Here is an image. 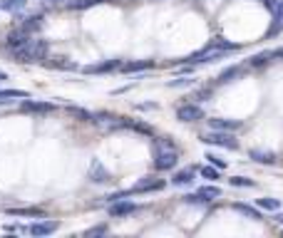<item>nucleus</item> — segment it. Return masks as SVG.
Returning a JSON list of instances; mask_svg holds the SVG:
<instances>
[{
  "label": "nucleus",
  "instance_id": "f257e3e1",
  "mask_svg": "<svg viewBox=\"0 0 283 238\" xmlns=\"http://www.w3.org/2000/svg\"><path fill=\"white\" fill-rule=\"evenodd\" d=\"M179 161V154H177V146L169 137H157L154 139V166L159 171H172Z\"/></svg>",
  "mask_w": 283,
  "mask_h": 238
},
{
  "label": "nucleus",
  "instance_id": "f03ea898",
  "mask_svg": "<svg viewBox=\"0 0 283 238\" xmlns=\"http://www.w3.org/2000/svg\"><path fill=\"white\" fill-rule=\"evenodd\" d=\"M45 55H47V43L33 40V38H28L20 48L10 50V57L15 62H38V60H45Z\"/></svg>",
  "mask_w": 283,
  "mask_h": 238
},
{
  "label": "nucleus",
  "instance_id": "7ed1b4c3",
  "mask_svg": "<svg viewBox=\"0 0 283 238\" xmlns=\"http://www.w3.org/2000/svg\"><path fill=\"white\" fill-rule=\"evenodd\" d=\"M201 142H204V144H214V146H224V149H229V151H236V149H238V142H236L234 132H219V129H214V132L204 134Z\"/></svg>",
  "mask_w": 283,
  "mask_h": 238
},
{
  "label": "nucleus",
  "instance_id": "20e7f679",
  "mask_svg": "<svg viewBox=\"0 0 283 238\" xmlns=\"http://www.w3.org/2000/svg\"><path fill=\"white\" fill-rule=\"evenodd\" d=\"M164 186H167V181H164V179L147 176V179H142L139 184H134V186L129 189V196H134V193H154V191H162Z\"/></svg>",
  "mask_w": 283,
  "mask_h": 238
},
{
  "label": "nucleus",
  "instance_id": "39448f33",
  "mask_svg": "<svg viewBox=\"0 0 283 238\" xmlns=\"http://www.w3.org/2000/svg\"><path fill=\"white\" fill-rule=\"evenodd\" d=\"M226 52L224 50H216V48H211V45H206L204 50H199V52H194L191 57H189V65H204V62H216V60H221Z\"/></svg>",
  "mask_w": 283,
  "mask_h": 238
},
{
  "label": "nucleus",
  "instance_id": "423d86ee",
  "mask_svg": "<svg viewBox=\"0 0 283 238\" xmlns=\"http://www.w3.org/2000/svg\"><path fill=\"white\" fill-rule=\"evenodd\" d=\"M177 119L179 122H199V119H204V109L194 102H184L177 107Z\"/></svg>",
  "mask_w": 283,
  "mask_h": 238
},
{
  "label": "nucleus",
  "instance_id": "0eeeda50",
  "mask_svg": "<svg viewBox=\"0 0 283 238\" xmlns=\"http://www.w3.org/2000/svg\"><path fill=\"white\" fill-rule=\"evenodd\" d=\"M139 206L134 203V201H127V198H119V201H114L112 206H109V216H114V218H122V216H129V213H134Z\"/></svg>",
  "mask_w": 283,
  "mask_h": 238
},
{
  "label": "nucleus",
  "instance_id": "6e6552de",
  "mask_svg": "<svg viewBox=\"0 0 283 238\" xmlns=\"http://www.w3.org/2000/svg\"><path fill=\"white\" fill-rule=\"evenodd\" d=\"M60 228V221H38V223H33L28 231L33 233V236H50V233H55Z\"/></svg>",
  "mask_w": 283,
  "mask_h": 238
},
{
  "label": "nucleus",
  "instance_id": "1a4fd4ad",
  "mask_svg": "<svg viewBox=\"0 0 283 238\" xmlns=\"http://www.w3.org/2000/svg\"><path fill=\"white\" fill-rule=\"evenodd\" d=\"M28 38H30V35H28L23 28H20V30H13V33L5 38V48H8V52H10V50H15V48H20Z\"/></svg>",
  "mask_w": 283,
  "mask_h": 238
},
{
  "label": "nucleus",
  "instance_id": "9d476101",
  "mask_svg": "<svg viewBox=\"0 0 283 238\" xmlns=\"http://www.w3.org/2000/svg\"><path fill=\"white\" fill-rule=\"evenodd\" d=\"M90 179L94 181V184H104V181H109V171L94 159L92 161V166H90Z\"/></svg>",
  "mask_w": 283,
  "mask_h": 238
},
{
  "label": "nucleus",
  "instance_id": "9b49d317",
  "mask_svg": "<svg viewBox=\"0 0 283 238\" xmlns=\"http://www.w3.org/2000/svg\"><path fill=\"white\" fill-rule=\"evenodd\" d=\"M209 124H211V129H219V132H236V129H241V122H236V119H209Z\"/></svg>",
  "mask_w": 283,
  "mask_h": 238
},
{
  "label": "nucleus",
  "instance_id": "f8f14e48",
  "mask_svg": "<svg viewBox=\"0 0 283 238\" xmlns=\"http://www.w3.org/2000/svg\"><path fill=\"white\" fill-rule=\"evenodd\" d=\"M119 65H122V62H117V60H109V62L90 65V67H85V72H90V75H99V72H112V70H119Z\"/></svg>",
  "mask_w": 283,
  "mask_h": 238
},
{
  "label": "nucleus",
  "instance_id": "ddd939ff",
  "mask_svg": "<svg viewBox=\"0 0 283 238\" xmlns=\"http://www.w3.org/2000/svg\"><path fill=\"white\" fill-rule=\"evenodd\" d=\"M182 201L189 203V206H206V203H211L214 198L206 196V193H201V191H196V193H187V196H182Z\"/></svg>",
  "mask_w": 283,
  "mask_h": 238
},
{
  "label": "nucleus",
  "instance_id": "4468645a",
  "mask_svg": "<svg viewBox=\"0 0 283 238\" xmlns=\"http://www.w3.org/2000/svg\"><path fill=\"white\" fill-rule=\"evenodd\" d=\"M52 109H55L52 104H47V102H33L30 97L23 102V112H43L45 114V112H52Z\"/></svg>",
  "mask_w": 283,
  "mask_h": 238
},
{
  "label": "nucleus",
  "instance_id": "2eb2a0df",
  "mask_svg": "<svg viewBox=\"0 0 283 238\" xmlns=\"http://www.w3.org/2000/svg\"><path fill=\"white\" fill-rule=\"evenodd\" d=\"M238 77H241V67H229L216 77V85H229V82H236Z\"/></svg>",
  "mask_w": 283,
  "mask_h": 238
},
{
  "label": "nucleus",
  "instance_id": "dca6fc26",
  "mask_svg": "<svg viewBox=\"0 0 283 238\" xmlns=\"http://www.w3.org/2000/svg\"><path fill=\"white\" fill-rule=\"evenodd\" d=\"M194 181V169H184V171H177L172 176V184L174 186H189Z\"/></svg>",
  "mask_w": 283,
  "mask_h": 238
},
{
  "label": "nucleus",
  "instance_id": "f3484780",
  "mask_svg": "<svg viewBox=\"0 0 283 238\" xmlns=\"http://www.w3.org/2000/svg\"><path fill=\"white\" fill-rule=\"evenodd\" d=\"M152 67V60H139V62H122L119 70L122 72H142V70H149Z\"/></svg>",
  "mask_w": 283,
  "mask_h": 238
},
{
  "label": "nucleus",
  "instance_id": "a211bd4d",
  "mask_svg": "<svg viewBox=\"0 0 283 238\" xmlns=\"http://www.w3.org/2000/svg\"><path fill=\"white\" fill-rule=\"evenodd\" d=\"M10 99H28V92H23V90H0V104H5Z\"/></svg>",
  "mask_w": 283,
  "mask_h": 238
},
{
  "label": "nucleus",
  "instance_id": "6ab92c4d",
  "mask_svg": "<svg viewBox=\"0 0 283 238\" xmlns=\"http://www.w3.org/2000/svg\"><path fill=\"white\" fill-rule=\"evenodd\" d=\"M20 28H23L28 35H30V33H38V30L43 28V15H30V18H25V23H23Z\"/></svg>",
  "mask_w": 283,
  "mask_h": 238
},
{
  "label": "nucleus",
  "instance_id": "aec40b11",
  "mask_svg": "<svg viewBox=\"0 0 283 238\" xmlns=\"http://www.w3.org/2000/svg\"><path fill=\"white\" fill-rule=\"evenodd\" d=\"M251 159L258 161V164H276V154L273 151H261V149H253L251 151Z\"/></svg>",
  "mask_w": 283,
  "mask_h": 238
},
{
  "label": "nucleus",
  "instance_id": "412c9836",
  "mask_svg": "<svg viewBox=\"0 0 283 238\" xmlns=\"http://www.w3.org/2000/svg\"><path fill=\"white\" fill-rule=\"evenodd\" d=\"M234 208H236L238 213H243V216L253 218V221H261V211H258V208H253V206H248V203H234Z\"/></svg>",
  "mask_w": 283,
  "mask_h": 238
},
{
  "label": "nucleus",
  "instance_id": "4be33fe9",
  "mask_svg": "<svg viewBox=\"0 0 283 238\" xmlns=\"http://www.w3.org/2000/svg\"><path fill=\"white\" fill-rule=\"evenodd\" d=\"M278 33H283V13H273V20H271V28H268L266 38H273Z\"/></svg>",
  "mask_w": 283,
  "mask_h": 238
},
{
  "label": "nucleus",
  "instance_id": "5701e85b",
  "mask_svg": "<svg viewBox=\"0 0 283 238\" xmlns=\"http://www.w3.org/2000/svg\"><path fill=\"white\" fill-rule=\"evenodd\" d=\"M25 3H28V0H3V3H0V10H5V13H15V10H20Z\"/></svg>",
  "mask_w": 283,
  "mask_h": 238
},
{
  "label": "nucleus",
  "instance_id": "b1692460",
  "mask_svg": "<svg viewBox=\"0 0 283 238\" xmlns=\"http://www.w3.org/2000/svg\"><path fill=\"white\" fill-rule=\"evenodd\" d=\"M256 203H258V208H263V211H273V213H276V211H278V206H281L276 198H258Z\"/></svg>",
  "mask_w": 283,
  "mask_h": 238
},
{
  "label": "nucleus",
  "instance_id": "393cba45",
  "mask_svg": "<svg viewBox=\"0 0 283 238\" xmlns=\"http://www.w3.org/2000/svg\"><path fill=\"white\" fill-rule=\"evenodd\" d=\"M67 112H70L72 117L85 119V122H94V114H90V112H85V109H80V107H67Z\"/></svg>",
  "mask_w": 283,
  "mask_h": 238
},
{
  "label": "nucleus",
  "instance_id": "a878e982",
  "mask_svg": "<svg viewBox=\"0 0 283 238\" xmlns=\"http://www.w3.org/2000/svg\"><path fill=\"white\" fill-rule=\"evenodd\" d=\"M199 174H201L204 179H209V181H219V169H216L214 164H211V166H204Z\"/></svg>",
  "mask_w": 283,
  "mask_h": 238
},
{
  "label": "nucleus",
  "instance_id": "bb28decb",
  "mask_svg": "<svg viewBox=\"0 0 283 238\" xmlns=\"http://www.w3.org/2000/svg\"><path fill=\"white\" fill-rule=\"evenodd\" d=\"M229 184H231V186H238V189H243V186H248V189L256 186L253 179H243V176H234V179H229Z\"/></svg>",
  "mask_w": 283,
  "mask_h": 238
},
{
  "label": "nucleus",
  "instance_id": "cd10ccee",
  "mask_svg": "<svg viewBox=\"0 0 283 238\" xmlns=\"http://www.w3.org/2000/svg\"><path fill=\"white\" fill-rule=\"evenodd\" d=\"M10 216H43V211L40 208H13V211H8Z\"/></svg>",
  "mask_w": 283,
  "mask_h": 238
},
{
  "label": "nucleus",
  "instance_id": "c85d7f7f",
  "mask_svg": "<svg viewBox=\"0 0 283 238\" xmlns=\"http://www.w3.org/2000/svg\"><path fill=\"white\" fill-rule=\"evenodd\" d=\"M268 60H271V52H261V55H256V57L251 60V65H253V67H261V65H266Z\"/></svg>",
  "mask_w": 283,
  "mask_h": 238
},
{
  "label": "nucleus",
  "instance_id": "c756f323",
  "mask_svg": "<svg viewBox=\"0 0 283 238\" xmlns=\"http://www.w3.org/2000/svg\"><path fill=\"white\" fill-rule=\"evenodd\" d=\"M201 193H206V196H211V198H219L221 196V189L219 186H204V189H199Z\"/></svg>",
  "mask_w": 283,
  "mask_h": 238
},
{
  "label": "nucleus",
  "instance_id": "7c9ffc66",
  "mask_svg": "<svg viewBox=\"0 0 283 238\" xmlns=\"http://www.w3.org/2000/svg\"><path fill=\"white\" fill-rule=\"evenodd\" d=\"M206 161H209V164H214L216 169H224V166H226V161H224V159H219L216 154H206Z\"/></svg>",
  "mask_w": 283,
  "mask_h": 238
},
{
  "label": "nucleus",
  "instance_id": "2f4dec72",
  "mask_svg": "<svg viewBox=\"0 0 283 238\" xmlns=\"http://www.w3.org/2000/svg\"><path fill=\"white\" fill-rule=\"evenodd\" d=\"M129 127H134L137 132H142V134H152V127L149 124H142V122H134V124H129Z\"/></svg>",
  "mask_w": 283,
  "mask_h": 238
},
{
  "label": "nucleus",
  "instance_id": "473e14b6",
  "mask_svg": "<svg viewBox=\"0 0 283 238\" xmlns=\"http://www.w3.org/2000/svg\"><path fill=\"white\" fill-rule=\"evenodd\" d=\"M209 97H211V90H209V87H201V90L196 92V99H199V102H204V99H209Z\"/></svg>",
  "mask_w": 283,
  "mask_h": 238
},
{
  "label": "nucleus",
  "instance_id": "72a5a7b5",
  "mask_svg": "<svg viewBox=\"0 0 283 238\" xmlns=\"http://www.w3.org/2000/svg\"><path fill=\"white\" fill-rule=\"evenodd\" d=\"M102 233H107V226H94L87 231V236H102Z\"/></svg>",
  "mask_w": 283,
  "mask_h": 238
},
{
  "label": "nucleus",
  "instance_id": "f704fd0d",
  "mask_svg": "<svg viewBox=\"0 0 283 238\" xmlns=\"http://www.w3.org/2000/svg\"><path fill=\"white\" fill-rule=\"evenodd\" d=\"M261 3H263V5H266V8L273 13V8H276V3H278V0H261Z\"/></svg>",
  "mask_w": 283,
  "mask_h": 238
},
{
  "label": "nucleus",
  "instance_id": "c9c22d12",
  "mask_svg": "<svg viewBox=\"0 0 283 238\" xmlns=\"http://www.w3.org/2000/svg\"><path fill=\"white\" fill-rule=\"evenodd\" d=\"M184 85H191V80H177V82H172V87H184Z\"/></svg>",
  "mask_w": 283,
  "mask_h": 238
},
{
  "label": "nucleus",
  "instance_id": "e433bc0d",
  "mask_svg": "<svg viewBox=\"0 0 283 238\" xmlns=\"http://www.w3.org/2000/svg\"><path fill=\"white\" fill-rule=\"evenodd\" d=\"M271 57H276V60H283V48L273 50V52H271Z\"/></svg>",
  "mask_w": 283,
  "mask_h": 238
},
{
  "label": "nucleus",
  "instance_id": "4c0bfd02",
  "mask_svg": "<svg viewBox=\"0 0 283 238\" xmlns=\"http://www.w3.org/2000/svg\"><path fill=\"white\" fill-rule=\"evenodd\" d=\"M47 3H52V5H55V3H65V5H67L70 0H47Z\"/></svg>",
  "mask_w": 283,
  "mask_h": 238
},
{
  "label": "nucleus",
  "instance_id": "58836bf2",
  "mask_svg": "<svg viewBox=\"0 0 283 238\" xmlns=\"http://www.w3.org/2000/svg\"><path fill=\"white\" fill-rule=\"evenodd\" d=\"M276 221H278V223H283V213H278V211H276Z\"/></svg>",
  "mask_w": 283,
  "mask_h": 238
},
{
  "label": "nucleus",
  "instance_id": "ea45409f",
  "mask_svg": "<svg viewBox=\"0 0 283 238\" xmlns=\"http://www.w3.org/2000/svg\"><path fill=\"white\" fill-rule=\"evenodd\" d=\"M0 80H5V72H0Z\"/></svg>",
  "mask_w": 283,
  "mask_h": 238
}]
</instances>
